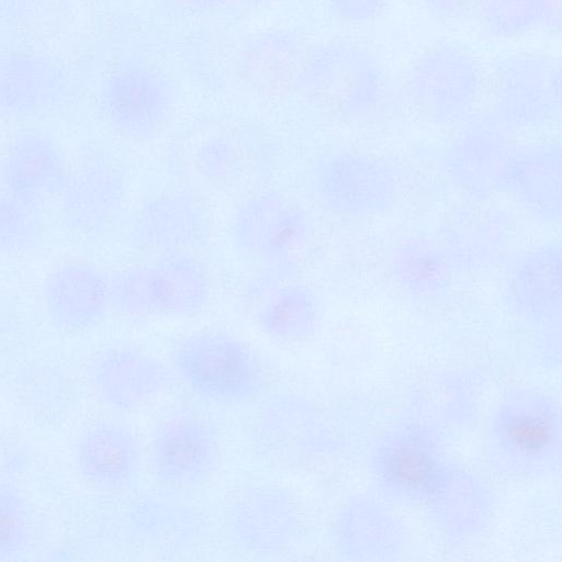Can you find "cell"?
Returning <instances> with one entry per match:
<instances>
[{
	"mask_svg": "<svg viewBox=\"0 0 562 562\" xmlns=\"http://www.w3.org/2000/svg\"><path fill=\"white\" fill-rule=\"evenodd\" d=\"M506 302L526 322L544 325L559 322L562 306V248L559 243L538 246L510 267Z\"/></svg>",
	"mask_w": 562,
	"mask_h": 562,
	"instance_id": "603a6c76",
	"label": "cell"
},
{
	"mask_svg": "<svg viewBox=\"0 0 562 562\" xmlns=\"http://www.w3.org/2000/svg\"><path fill=\"white\" fill-rule=\"evenodd\" d=\"M484 453L491 471L509 481L557 472L562 456V409L552 391L521 386L505 393L486 422Z\"/></svg>",
	"mask_w": 562,
	"mask_h": 562,
	"instance_id": "6da1fadb",
	"label": "cell"
},
{
	"mask_svg": "<svg viewBox=\"0 0 562 562\" xmlns=\"http://www.w3.org/2000/svg\"><path fill=\"white\" fill-rule=\"evenodd\" d=\"M307 213L277 190H262L248 196L233 218L236 249L247 259L267 267L284 265L310 235Z\"/></svg>",
	"mask_w": 562,
	"mask_h": 562,
	"instance_id": "8fae6325",
	"label": "cell"
},
{
	"mask_svg": "<svg viewBox=\"0 0 562 562\" xmlns=\"http://www.w3.org/2000/svg\"><path fill=\"white\" fill-rule=\"evenodd\" d=\"M226 531L241 551L280 554L296 543L302 530L300 507L285 488L262 484L240 491L227 507Z\"/></svg>",
	"mask_w": 562,
	"mask_h": 562,
	"instance_id": "7c38bea8",
	"label": "cell"
},
{
	"mask_svg": "<svg viewBox=\"0 0 562 562\" xmlns=\"http://www.w3.org/2000/svg\"><path fill=\"white\" fill-rule=\"evenodd\" d=\"M331 541L340 559L353 562H392L406 551L407 530L378 497L357 494L338 509Z\"/></svg>",
	"mask_w": 562,
	"mask_h": 562,
	"instance_id": "5bb4252c",
	"label": "cell"
},
{
	"mask_svg": "<svg viewBox=\"0 0 562 562\" xmlns=\"http://www.w3.org/2000/svg\"><path fill=\"white\" fill-rule=\"evenodd\" d=\"M68 162L59 142L37 127L18 130L0 156V189L36 209L53 198Z\"/></svg>",
	"mask_w": 562,
	"mask_h": 562,
	"instance_id": "9a60e30c",
	"label": "cell"
},
{
	"mask_svg": "<svg viewBox=\"0 0 562 562\" xmlns=\"http://www.w3.org/2000/svg\"><path fill=\"white\" fill-rule=\"evenodd\" d=\"M506 191L531 215L559 222L562 214V157L559 145L513 151L503 178Z\"/></svg>",
	"mask_w": 562,
	"mask_h": 562,
	"instance_id": "d4e9b609",
	"label": "cell"
},
{
	"mask_svg": "<svg viewBox=\"0 0 562 562\" xmlns=\"http://www.w3.org/2000/svg\"><path fill=\"white\" fill-rule=\"evenodd\" d=\"M262 281L255 290L252 317L268 338L284 345L311 340L322 324V306L317 294L308 285L285 278Z\"/></svg>",
	"mask_w": 562,
	"mask_h": 562,
	"instance_id": "cb8c5ba5",
	"label": "cell"
},
{
	"mask_svg": "<svg viewBox=\"0 0 562 562\" xmlns=\"http://www.w3.org/2000/svg\"><path fill=\"white\" fill-rule=\"evenodd\" d=\"M319 204L349 218H371L387 213L397 199V181L381 160L358 153H336L322 158L312 175Z\"/></svg>",
	"mask_w": 562,
	"mask_h": 562,
	"instance_id": "30bf717a",
	"label": "cell"
},
{
	"mask_svg": "<svg viewBox=\"0 0 562 562\" xmlns=\"http://www.w3.org/2000/svg\"><path fill=\"white\" fill-rule=\"evenodd\" d=\"M424 508L446 541L465 543L488 528L496 497L479 475L452 462Z\"/></svg>",
	"mask_w": 562,
	"mask_h": 562,
	"instance_id": "44dd1931",
	"label": "cell"
},
{
	"mask_svg": "<svg viewBox=\"0 0 562 562\" xmlns=\"http://www.w3.org/2000/svg\"><path fill=\"white\" fill-rule=\"evenodd\" d=\"M109 284L111 307L132 321L192 317L211 299L204 265L183 250L120 268L109 274Z\"/></svg>",
	"mask_w": 562,
	"mask_h": 562,
	"instance_id": "7a4b0ae2",
	"label": "cell"
},
{
	"mask_svg": "<svg viewBox=\"0 0 562 562\" xmlns=\"http://www.w3.org/2000/svg\"><path fill=\"white\" fill-rule=\"evenodd\" d=\"M66 92L61 69L34 52L0 54V119L27 120L49 111Z\"/></svg>",
	"mask_w": 562,
	"mask_h": 562,
	"instance_id": "7402d4cb",
	"label": "cell"
},
{
	"mask_svg": "<svg viewBox=\"0 0 562 562\" xmlns=\"http://www.w3.org/2000/svg\"><path fill=\"white\" fill-rule=\"evenodd\" d=\"M307 50L299 34L279 29L261 32L243 47L238 70L252 88L263 91L297 89Z\"/></svg>",
	"mask_w": 562,
	"mask_h": 562,
	"instance_id": "484cf974",
	"label": "cell"
},
{
	"mask_svg": "<svg viewBox=\"0 0 562 562\" xmlns=\"http://www.w3.org/2000/svg\"><path fill=\"white\" fill-rule=\"evenodd\" d=\"M33 536V518L23 493L11 484H0V559L22 553Z\"/></svg>",
	"mask_w": 562,
	"mask_h": 562,
	"instance_id": "4dcf8cb0",
	"label": "cell"
},
{
	"mask_svg": "<svg viewBox=\"0 0 562 562\" xmlns=\"http://www.w3.org/2000/svg\"><path fill=\"white\" fill-rule=\"evenodd\" d=\"M448 149L446 168L454 184L467 193L486 195L501 190L514 151L508 130L493 112L467 117Z\"/></svg>",
	"mask_w": 562,
	"mask_h": 562,
	"instance_id": "e0dca14e",
	"label": "cell"
},
{
	"mask_svg": "<svg viewBox=\"0 0 562 562\" xmlns=\"http://www.w3.org/2000/svg\"><path fill=\"white\" fill-rule=\"evenodd\" d=\"M310 412L306 403L290 398L267 406L258 420L257 431L271 457L282 461L285 459L288 463L302 451L307 423L312 420L307 417Z\"/></svg>",
	"mask_w": 562,
	"mask_h": 562,
	"instance_id": "83f0119b",
	"label": "cell"
},
{
	"mask_svg": "<svg viewBox=\"0 0 562 562\" xmlns=\"http://www.w3.org/2000/svg\"><path fill=\"white\" fill-rule=\"evenodd\" d=\"M432 15L456 20L473 12L479 0H416Z\"/></svg>",
	"mask_w": 562,
	"mask_h": 562,
	"instance_id": "e575fe53",
	"label": "cell"
},
{
	"mask_svg": "<svg viewBox=\"0 0 562 562\" xmlns=\"http://www.w3.org/2000/svg\"><path fill=\"white\" fill-rule=\"evenodd\" d=\"M484 33L509 40L544 29L540 0H479L473 11Z\"/></svg>",
	"mask_w": 562,
	"mask_h": 562,
	"instance_id": "f1b7e54d",
	"label": "cell"
},
{
	"mask_svg": "<svg viewBox=\"0 0 562 562\" xmlns=\"http://www.w3.org/2000/svg\"><path fill=\"white\" fill-rule=\"evenodd\" d=\"M297 89L349 119H364L381 108L390 86L372 52L351 41L331 40L307 50Z\"/></svg>",
	"mask_w": 562,
	"mask_h": 562,
	"instance_id": "3957f363",
	"label": "cell"
},
{
	"mask_svg": "<svg viewBox=\"0 0 562 562\" xmlns=\"http://www.w3.org/2000/svg\"><path fill=\"white\" fill-rule=\"evenodd\" d=\"M232 161V149L225 142L206 143L199 151L198 162L206 176L217 177L226 173Z\"/></svg>",
	"mask_w": 562,
	"mask_h": 562,
	"instance_id": "d6a6232c",
	"label": "cell"
},
{
	"mask_svg": "<svg viewBox=\"0 0 562 562\" xmlns=\"http://www.w3.org/2000/svg\"><path fill=\"white\" fill-rule=\"evenodd\" d=\"M169 378L160 360L131 345L106 347L87 367L92 395L117 414H130L150 403L168 386Z\"/></svg>",
	"mask_w": 562,
	"mask_h": 562,
	"instance_id": "4fadbf2b",
	"label": "cell"
},
{
	"mask_svg": "<svg viewBox=\"0 0 562 562\" xmlns=\"http://www.w3.org/2000/svg\"><path fill=\"white\" fill-rule=\"evenodd\" d=\"M75 461L81 476L94 487L123 492L138 477L139 445L126 426L105 419L92 420L77 434Z\"/></svg>",
	"mask_w": 562,
	"mask_h": 562,
	"instance_id": "ffe728a7",
	"label": "cell"
},
{
	"mask_svg": "<svg viewBox=\"0 0 562 562\" xmlns=\"http://www.w3.org/2000/svg\"><path fill=\"white\" fill-rule=\"evenodd\" d=\"M451 463L434 430L407 422L378 437L370 451L369 471L384 499L424 507Z\"/></svg>",
	"mask_w": 562,
	"mask_h": 562,
	"instance_id": "277c9868",
	"label": "cell"
},
{
	"mask_svg": "<svg viewBox=\"0 0 562 562\" xmlns=\"http://www.w3.org/2000/svg\"><path fill=\"white\" fill-rule=\"evenodd\" d=\"M175 366L199 396L220 404H240L255 397L263 382L251 349L221 330H199L184 337L173 352Z\"/></svg>",
	"mask_w": 562,
	"mask_h": 562,
	"instance_id": "5b68a950",
	"label": "cell"
},
{
	"mask_svg": "<svg viewBox=\"0 0 562 562\" xmlns=\"http://www.w3.org/2000/svg\"><path fill=\"white\" fill-rule=\"evenodd\" d=\"M220 443L202 419L177 415L165 419L150 442L149 463L162 483L183 487L205 481L220 461Z\"/></svg>",
	"mask_w": 562,
	"mask_h": 562,
	"instance_id": "2e32d148",
	"label": "cell"
},
{
	"mask_svg": "<svg viewBox=\"0 0 562 562\" xmlns=\"http://www.w3.org/2000/svg\"><path fill=\"white\" fill-rule=\"evenodd\" d=\"M42 297L55 327L85 331L102 322L111 308L109 274L87 260L65 261L46 277Z\"/></svg>",
	"mask_w": 562,
	"mask_h": 562,
	"instance_id": "ac0fdd59",
	"label": "cell"
},
{
	"mask_svg": "<svg viewBox=\"0 0 562 562\" xmlns=\"http://www.w3.org/2000/svg\"><path fill=\"white\" fill-rule=\"evenodd\" d=\"M126 196L121 165L108 153L88 149L69 166L53 195L65 224L83 236L104 233Z\"/></svg>",
	"mask_w": 562,
	"mask_h": 562,
	"instance_id": "9c48e42d",
	"label": "cell"
},
{
	"mask_svg": "<svg viewBox=\"0 0 562 562\" xmlns=\"http://www.w3.org/2000/svg\"><path fill=\"white\" fill-rule=\"evenodd\" d=\"M176 91L160 72L125 64L104 79L99 95L101 116L108 128L126 139L157 135L172 117Z\"/></svg>",
	"mask_w": 562,
	"mask_h": 562,
	"instance_id": "ba28073f",
	"label": "cell"
},
{
	"mask_svg": "<svg viewBox=\"0 0 562 562\" xmlns=\"http://www.w3.org/2000/svg\"><path fill=\"white\" fill-rule=\"evenodd\" d=\"M483 80L482 66L473 53L446 42L428 48L412 64L406 88L423 116L452 124L472 115Z\"/></svg>",
	"mask_w": 562,
	"mask_h": 562,
	"instance_id": "8992f818",
	"label": "cell"
},
{
	"mask_svg": "<svg viewBox=\"0 0 562 562\" xmlns=\"http://www.w3.org/2000/svg\"><path fill=\"white\" fill-rule=\"evenodd\" d=\"M453 265L443 247L422 237L401 243L391 257L390 269L397 285L418 300L436 297L448 290Z\"/></svg>",
	"mask_w": 562,
	"mask_h": 562,
	"instance_id": "4316f807",
	"label": "cell"
},
{
	"mask_svg": "<svg viewBox=\"0 0 562 562\" xmlns=\"http://www.w3.org/2000/svg\"><path fill=\"white\" fill-rule=\"evenodd\" d=\"M40 237L35 209L0 189V255H25L36 247Z\"/></svg>",
	"mask_w": 562,
	"mask_h": 562,
	"instance_id": "f546056e",
	"label": "cell"
},
{
	"mask_svg": "<svg viewBox=\"0 0 562 562\" xmlns=\"http://www.w3.org/2000/svg\"><path fill=\"white\" fill-rule=\"evenodd\" d=\"M493 113L507 128H527L551 121L561 109L562 70L553 57L515 52L491 69Z\"/></svg>",
	"mask_w": 562,
	"mask_h": 562,
	"instance_id": "52a82bcc",
	"label": "cell"
},
{
	"mask_svg": "<svg viewBox=\"0 0 562 562\" xmlns=\"http://www.w3.org/2000/svg\"><path fill=\"white\" fill-rule=\"evenodd\" d=\"M204 202L189 191H166L144 200L133 212L127 233L143 249L160 254L182 251L205 232Z\"/></svg>",
	"mask_w": 562,
	"mask_h": 562,
	"instance_id": "d6986e66",
	"label": "cell"
},
{
	"mask_svg": "<svg viewBox=\"0 0 562 562\" xmlns=\"http://www.w3.org/2000/svg\"><path fill=\"white\" fill-rule=\"evenodd\" d=\"M543 18L544 29L559 30L562 20V0H540Z\"/></svg>",
	"mask_w": 562,
	"mask_h": 562,
	"instance_id": "d590c367",
	"label": "cell"
},
{
	"mask_svg": "<svg viewBox=\"0 0 562 562\" xmlns=\"http://www.w3.org/2000/svg\"><path fill=\"white\" fill-rule=\"evenodd\" d=\"M330 12L350 24L367 23L378 18L389 0H326Z\"/></svg>",
	"mask_w": 562,
	"mask_h": 562,
	"instance_id": "1f68e13d",
	"label": "cell"
},
{
	"mask_svg": "<svg viewBox=\"0 0 562 562\" xmlns=\"http://www.w3.org/2000/svg\"><path fill=\"white\" fill-rule=\"evenodd\" d=\"M181 9L195 13L239 12L252 9L265 0H171Z\"/></svg>",
	"mask_w": 562,
	"mask_h": 562,
	"instance_id": "836d02e7",
	"label": "cell"
}]
</instances>
